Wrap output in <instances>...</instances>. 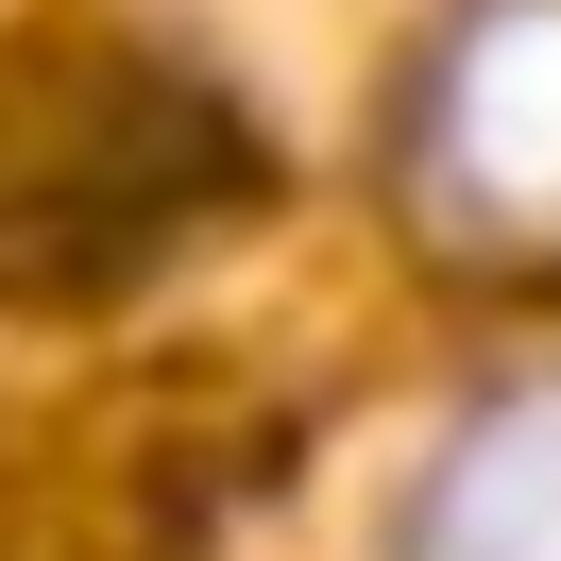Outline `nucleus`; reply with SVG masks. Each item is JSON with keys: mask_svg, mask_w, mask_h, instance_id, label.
Listing matches in <instances>:
<instances>
[{"mask_svg": "<svg viewBox=\"0 0 561 561\" xmlns=\"http://www.w3.org/2000/svg\"><path fill=\"white\" fill-rule=\"evenodd\" d=\"M409 561H561V375L459 409V443L409 493Z\"/></svg>", "mask_w": 561, "mask_h": 561, "instance_id": "nucleus-2", "label": "nucleus"}, {"mask_svg": "<svg viewBox=\"0 0 561 561\" xmlns=\"http://www.w3.org/2000/svg\"><path fill=\"white\" fill-rule=\"evenodd\" d=\"M409 187L493 273H545L561 255V0H477L443 35L425 119H409Z\"/></svg>", "mask_w": 561, "mask_h": 561, "instance_id": "nucleus-1", "label": "nucleus"}]
</instances>
